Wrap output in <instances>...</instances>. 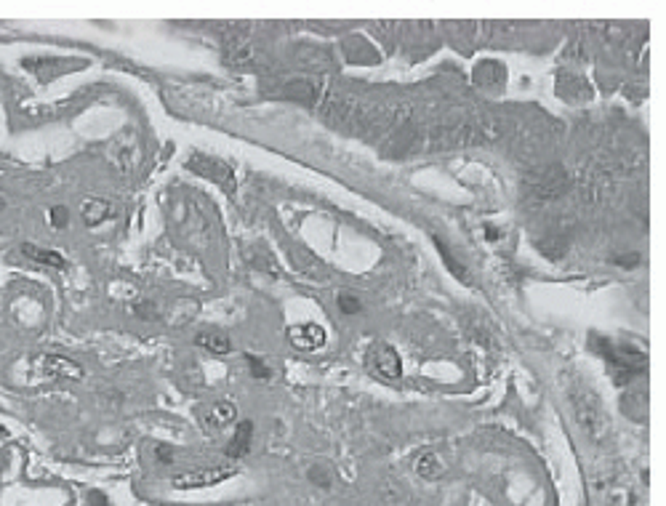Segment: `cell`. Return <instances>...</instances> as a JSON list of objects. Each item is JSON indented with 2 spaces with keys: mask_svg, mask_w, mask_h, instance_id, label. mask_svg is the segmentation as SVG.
Listing matches in <instances>:
<instances>
[{
  "mask_svg": "<svg viewBox=\"0 0 666 506\" xmlns=\"http://www.w3.org/2000/svg\"><path fill=\"white\" fill-rule=\"evenodd\" d=\"M573 410H576V418L579 424L587 429L592 440H602L605 432H608V418H605V410L600 405V397H594L592 392H576L573 395Z\"/></svg>",
  "mask_w": 666,
  "mask_h": 506,
  "instance_id": "1",
  "label": "cell"
},
{
  "mask_svg": "<svg viewBox=\"0 0 666 506\" xmlns=\"http://www.w3.org/2000/svg\"><path fill=\"white\" fill-rule=\"evenodd\" d=\"M238 474V466H211V469H195L174 477L176 490H197V488H211Z\"/></svg>",
  "mask_w": 666,
  "mask_h": 506,
  "instance_id": "2",
  "label": "cell"
},
{
  "mask_svg": "<svg viewBox=\"0 0 666 506\" xmlns=\"http://www.w3.org/2000/svg\"><path fill=\"white\" fill-rule=\"evenodd\" d=\"M187 165H189L192 171H197V174H203L206 179H211V181L221 184L227 195H235V176H232L230 165L218 163V160H211L206 154H192Z\"/></svg>",
  "mask_w": 666,
  "mask_h": 506,
  "instance_id": "3",
  "label": "cell"
},
{
  "mask_svg": "<svg viewBox=\"0 0 666 506\" xmlns=\"http://www.w3.org/2000/svg\"><path fill=\"white\" fill-rule=\"evenodd\" d=\"M373 368L382 378H389V381H397L403 376V363H400V354L394 352V347L389 344H379L376 352H373Z\"/></svg>",
  "mask_w": 666,
  "mask_h": 506,
  "instance_id": "4",
  "label": "cell"
},
{
  "mask_svg": "<svg viewBox=\"0 0 666 506\" xmlns=\"http://www.w3.org/2000/svg\"><path fill=\"white\" fill-rule=\"evenodd\" d=\"M40 371L45 376H51V378H70V381L83 378V368L72 363L70 357H59V354H43L40 357Z\"/></svg>",
  "mask_w": 666,
  "mask_h": 506,
  "instance_id": "5",
  "label": "cell"
},
{
  "mask_svg": "<svg viewBox=\"0 0 666 506\" xmlns=\"http://www.w3.org/2000/svg\"><path fill=\"white\" fill-rule=\"evenodd\" d=\"M288 336H291V344H294L296 349H304V352H312V349H317L320 344L326 342L323 328H320V325H312V322L296 325V328L288 330Z\"/></svg>",
  "mask_w": 666,
  "mask_h": 506,
  "instance_id": "6",
  "label": "cell"
},
{
  "mask_svg": "<svg viewBox=\"0 0 666 506\" xmlns=\"http://www.w3.org/2000/svg\"><path fill=\"white\" fill-rule=\"evenodd\" d=\"M224 51L232 64H251L253 59V45L251 40L240 33H230L224 38Z\"/></svg>",
  "mask_w": 666,
  "mask_h": 506,
  "instance_id": "7",
  "label": "cell"
},
{
  "mask_svg": "<svg viewBox=\"0 0 666 506\" xmlns=\"http://www.w3.org/2000/svg\"><path fill=\"white\" fill-rule=\"evenodd\" d=\"M320 91L317 89L315 80H291V83H285L283 86V96H291V99L296 101H304V104H315L317 96H320Z\"/></svg>",
  "mask_w": 666,
  "mask_h": 506,
  "instance_id": "8",
  "label": "cell"
},
{
  "mask_svg": "<svg viewBox=\"0 0 666 506\" xmlns=\"http://www.w3.org/2000/svg\"><path fill=\"white\" fill-rule=\"evenodd\" d=\"M235 418H238V410H235L232 403H216V405L206 413V427L218 432V429H224V427H230Z\"/></svg>",
  "mask_w": 666,
  "mask_h": 506,
  "instance_id": "9",
  "label": "cell"
},
{
  "mask_svg": "<svg viewBox=\"0 0 666 506\" xmlns=\"http://www.w3.org/2000/svg\"><path fill=\"white\" fill-rule=\"evenodd\" d=\"M195 344L197 347H203V349H208V352H213V354H227L232 349L230 336H224L221 330H203V333H197Z\"/></svg>",
  "mask_w": 666,
  "mask_h": 506,
  "instance_id": "10",
  "label": "cell"
},
{
  "mask_svg": "<svg viewBox=\"0 0 666 506\" xmlns=\"http://www.w3.org/2000/svg\"><path fill=\"white\" fill-rule=\"evenodd\" d=\"M251 437H253V424L251 421H240L238 429H235V437H232L230 448H227V456H230V459L245 456L248 448H251Z\"/></svg>",
  "mask_w": 666,
  "mask_h": 506,
  "instance_id": "11",
  "label": "cell"
},
{
  "mask_svg": "<svg viewBox=\"0 0 666 506\" xmlns=\"http://www.w3.org/2000/svg\"><path fill=\"white\" fill-rule=\"evenodd\" d=\"M22 253L27 256V259L38 262V264L56 266V269H62V266L67 264L65 259H62V256H59L56 251H48V248H38V245H33V242H24V245H22Z\"/></svg>",
  "mask_w": 666,
  "mask_h": 506,
  "instance_id": "12",
  "label": "cell"
},
{
  "mask_svg": "<svg viewBox=\"0 0 666 506\" xmlns=\"http://www.w3.org/2000/svg\"><path fill=\"white\" fill-rule=\"evenodd\" d=\"M107 216H109V203H104V200L88 198L86 203H83V221H86V227H99Z\"/></svg>",
  "mask_w": 666,
  "mask_h": 506,
  "instance_id": "13",
  "label": "cell"
},
{
  "mask_svg": "<svg viewBox=\"0 0 666 506\" xmlns=\"http://www.w3.org/2000/svg\"><path fill=\"white\" fill-rule=\"evenodd\" d=\"M416 472L421 474L424 480H437V477H443L445 466L437 459V453H421L418 461H416Z\"/></svg>",
  "mask_w": 666,
  "mask_h": 506,
  "instance_id": "14",
  "label": "cell"
},
{
  "mask_svg": "<svg viewBox=\"0 0 666 506\" xmlns=\"http://www.w3.org/2000/svg\"><path fill=\"white\" fill-rule=\"evenodd\" d=\"M435 245H437V248H440V256H443V262L448 264V269H450V272H453V275L459 277L461 283H470V275H467V269H464V264H459V262L453 259V253H450L448 248L443 245V242L437 240V237H435Z\"/></svg>",
  "mask_w": 666,
  "mask_h": 506,
  "instance_id": "15",
  "label": "cell"
},
{
  "mask_svg": "<svg viewBox=\"0 0 666 506\" xmlns=\"http://www.w3.org/2000/svg\"><path fill=\"white\" fill-rule=\"evenodd\" d=\"M339 309L344 312V315H357V312L362 309L357 293H355V291H344V293H339Z\"/></svg>",
  "mask_w": 666,
  "mask_h": 506,
  "instance_id": "16",
  "label": "cell"
},
{
  "mask_svg": "<svg viewBox=\"0 0 666 506\" xmlns=\"http://www.w3.org/2000/svg\"><path fill=\"white\" fill-rule=\"evenodd\" d=\"M294 262H296V264H301V269H306V272H309L312 277H326V275H323V266L317 264L315 259H309L304 251L294 253Z\"/></svg>",
  "mask_w": 666,
  "mask_h": 506,
  "instance_id": "17",
  "label": "cell"
},
{
  "mask_svg": "<svg viewBox=\"0 0 666 506\" xmlns=\"http://www.w3.org/2000/svg\"><path fill=\"white\" fill-rule=\"evenodd\" d=\"M67 219H70V213H67L65 206H54V208H51V224H54V227H65Z\"/></svg>",
  "mask_w": 666,
  "mask_h": 506,
  "instance_id": "18",
  "label": "cell"
},
{
  "mask_svg": "<svg viewBox=\"0 0 666 506\" xmlns=\"http://www.w3.org/2000/svg\"><path fill=\"white\" fill-rule=\"evenodd\" d=\"M248 363H251L253 376H259V378H270V368H267L259 357H251V354H248Z\"/></svg>",
  "mask_w": 666,
  "mask_h": 506,
  "instance_id": "19",
  "label": "cell"
},
{
  "mask_svg": "<svg viewBox=\"0 0 666 506\" xmlns=\"http://www.w3.org/2000/svg\"><path fill=\"white\" fill-rule=\"evenodd\" d=\"M88 501H91L94 506H109L107 498H104L101 493H96V490H94V493H88Z\"/></svg>",
  "mask_w": 666,
  "mask_h": 506,
  "instance_id": "20",
  "label": "cell"
},
{
  "mask_svg": "<svg viewBox=\"0 0 666 506\" xmlns=\"http://www.w3.org/2000/svg\"><path fill=\"white\" fill-rule=\"evenodd\" d=\"M309 477H312L315 483H323V488H328V477H326V474H323V472H317V469H312V472H309Z\"/></svg>",
  "mask_w": 666,
  "mask_h": 506,
  "instance_id": "21",
  "label": "cell"
},
{
  "mask_svg": "<svg viewBox=\"0 0 666 506\" xmlns=\"http://www.w3.org/2000/svg\"><path fill=\"white\" fill-rule=\"evenodd\" d=\"M157 456H160V461L171 463V451H168V448H163V445H160V448H157Z\"/></svg>",
  "mask_w": 666,
  "mask_h": 506,
  "instance_id": "22",
  "label": "cell"
},
{
  "mask_svg": "<svg viewBox=\"0 0 666 506\" xmlns=\"http://www.w3.org/2000/svg\"><path fill=\"white\" fill-rule=\"evenodd\" d=\"M6 208V198H0V210Z\"/></svg>",
  "mask_w": 666,
  "mask_h": 506,
  "instance_id": "23",
  "label": "cell"
},
{
  "mask_svg": "<svg viewBox=\"0 0 666 506\" xmlns=\"http://www.w3.org/2000/svg\"><path fill=\"white\" fill-rule=\"evenodd\" d=\"M0 437H3V429H0Z\"/></svg>",
  "mask_w": 666,
  "mask_h": 506,
  "instance_id": "24",
  "label": "cell"
}]
</instances>
